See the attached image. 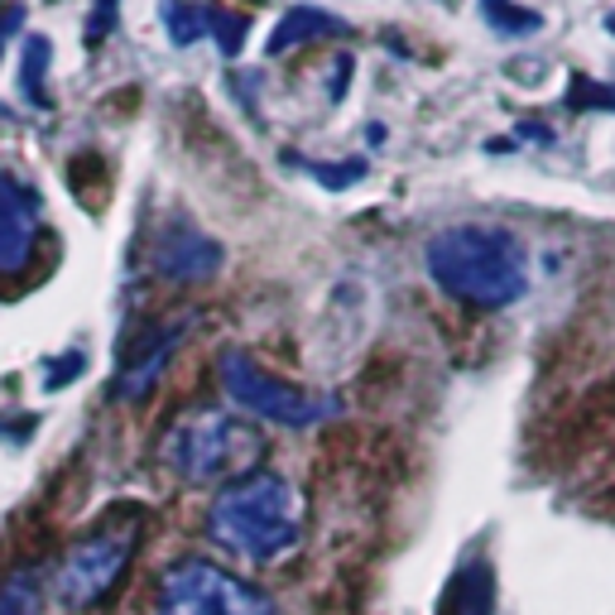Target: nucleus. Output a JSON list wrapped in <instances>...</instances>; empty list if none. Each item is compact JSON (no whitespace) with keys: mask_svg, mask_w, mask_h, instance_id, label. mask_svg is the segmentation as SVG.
<instances>
[{"mask_svg":"<svg viewBox=\"0 0 615 615\" xmlns=\"http://www.w3.org/2000/svg\"><path fill=\"white\" fill-rule=\"evenodd\" d=\"M115 14H121V0H97L92 14H87V43H101L115 29Z\"/></svg>","mask_w":615,"mask_h":615,"instance_id":"6ab92c4d","label":"nucleus"},{"mask_svg":"<svg viewBox=\"0 0 615 615\" xmlns=\"http://www.w3.org/2000/svg\"><path fill=\"white\" fill-rule=\"evenodd\" d=\"M82 371H87V356H82V351H68L63 361L49 365V380H43V390H63V385H72V380H78Z\"/></svg>","mask_w":615,"mask_h":615,"instance_id":"aec40b11","label":"nucleus"},{"mask_svg":"<svg viewBox=\"0 0 615 615\" xmlns=\"http://www.w3.org/2000/svg\"><path fill=\"white\" fill-rule=\"evenodd\" d=\"M486 150H491V154H510V150H515V140H491Z\"/></svg>","mask_w":615,"mask_h":615,"instance_id":"b1692460","label":"nucleus"},{"mask_svg":"<svg viewBox=\"0 0 615 615\" xmlns=\"http://www.w3.org/2000/svg\"><path fill=\"white\" fill-rule=\"evenodd\" d=\"M423 260L452 299L476 308H510L530 284L524 245L505 226H447L429 241Z\"/></svg>","mask_w":615,"mask_h":615,"instance_id":"f03ea898","label":"nucleus"},{"mask_svg":"<svg viewBox=\"0 0 615 615\" xmlns=\"http://www.w3.org/2000/svg\"><path fill=\"white\" fill-rule=\"evenodd\" d=\"M43 202L24 179L0 169V274H20L34 260Z\"/></svg>","mask_w":615,"mask_h":615,"instance_id":"0eeeda50","label":"nucleus"},{"mask_svg":"<svg viewBox=\"0 0 615 615\" xmlns=\"http://www.w3.org/2000/svg\"><path fill=\"white\" fill-rule=\"evenodd\" d=\"M336 34H351V29L336 20V14L327 10H317V6H294V10H284V20L274 24V34L265 43V53L270 58H280L289 49H299V43L308 39H336Z\"/></svg>","mask_w":615,"mask_h":615,"instance_id":"9d476101","label":"nucleus"},{"mask_svg":"<svg viewBox=\"0 0 615 615\" xmlns=\"http://www.w3.org/2000/svg\"><path fill=\"white\" fill-rule=\"evenodd\" d=\"M154 615H280L274 602L222 563L183 558L159 577Z\"/></svg>","mask_w":615,"mask_h":615,"instance_id":"39448f33","label":"nucleus"},{"mask_svg":"<svg viewBox=\"0 0 615 615\" xmlns=\"http://www.w3.org/2000/svg\"><path fill=\"white\" fill-rule=\"evenodd\" d=\"M299 164L313 173V179L327 188V193H342V188L365 179V159H342V164H322V159H299Z\"/></svg>","mask_w":615,"mask_h":615,"instance_id":"f3484780","label":"nucleus"},{"mask_svg":"<svg viewBox=\"0 0 615 615\" xmlns=\"http://www.w3.org/2000/svg\"><path fill=\"white\" fill-rule=\"evenodd\" d=\"M140 524H144L140 510H115L101 530H92L82 544H72L63 567H58V602L68 611H87L107 602L140 548Z\"/></svg>","mask_w":615,"mask_h":615,"instance_id":"20e7f679","label":"nucleus"},{"mask_svg":"<svg viewBox=\"0 0 615 615\" xmlns=\"http://www.w3.org/2000/svg\"><path fill=\"white\" fill-rule=\"evenodd\" d=\"M154 270L164 274V280L173 284H202V280H212L216 270H222V245H216L208 231H198V226H188V222H169L164 231L154 236Z\"/></svg>","mask_w":615,"mask_h":615,"instance_id":"6e6552de","label":"nucleus"},{"mask_svg":"<svg viewBox=\"0 0 615 615\" xmlns=\"http://www.w3.org/2000/svg\"><path fill=\"white\" fill-rule=\"evenodd\" d=\"M346 82H351V58H342V63H336V82H332V101H342V92H346Z\"/></svg>","mask_w":615,"mask_h":615,"instance_id":"4be33fe9","label":"nucleus"},{"mask_svg":"<svg viewBox=\"0 0 615 615\" xmlns=\"http://www.w3.org/2000/svg\"><path fill=\"white\" fill-rule=\"evenodd\" d=\"M216 371H222V390L231 394V404H241L245 414H255L265 423H280V429H308V423H317L322 414H327V404L313 400V394L299 390V385H289V380L270 375L251 351H236V346L222 351Z\"/></svg>","mask_w":615,"mask_h":615,"instance_id":"423d86ee","label":"nucleus"},{"mask_svg":"<svg viewBox=\"0 0 615 615\" xmlns=\"http://www.w3.org/2000/svg\"><path fill=\"white\" fill-rule=\"evenodd\" d=\"M24 29V0H0V43Z\"/></svg>","mask_w":615,"mask_h":615,"instance_id":"412c9836","label":"nucleus"},{"mask_svg":"<svg viewBox=\"0 0 615 615\" xmlns=\"http://www.w3.org/2000/svg\"><path fill=\"white\" fill-rule=\"evenodd\" d=\"M159 457H164L169 472L188 481V486H231V481L260 472L265 433L245 419L202 409V414H183L164 433Z\"/></svg>","mask_w":615,"mask_h":615,"instance_id":"7ed1b4c3","label":"nucleus"},{"mask_svg":"<svg viewBox=\"0 0 615 615\" xmlns=\"http://www.w3.org/2000/svg\"><path fill=\"white\" fill-rule=\"evenodd\" d=\"M208 534L245 563H280L303 544V495L280 472H251L216 491Z\"/></svg>","mask_w":615,"mask_h":615,"instance_id":"f257e3e1","label":"nucleus"},{"mask_svg":"<svg viewBox=\"0 0 615 615\" xmlns=\"http://www.w3.org/2000/svg\"><path fill=\"white\" fill-rule=\"evenodd\" d=\"M188 332V322H169V327H159L154 336H144V346H135V361L121 371V380H115V394L121 400H144V394L154 390V380L164 375L169 356L179 351V336Z\"/></svg>","mask_w":615,"mask_h":615,"instance_id":"1a4fd4ad","label":"nucleus"},{"mask_svg":"<svg viewBox=\"0 0 615 615\" xmlns=\"http://www.w3.org/2000/svg\"><path fill=\"white\" fill-rule=\"evenodd\" d=\"M245 14H231V10H208V34H216V49L226 58H236L245 49Z\"/></svg>","mask_w":615,"mask_h":615,"instance_id":"a211bd4d","label":"nucleus"},{"mask_svg":"<svg viewBox=\"0 0 615 615\" xmlns=\"http://www.w3.org/2000/svg\"><path fill=\"white\" fill-rule=\"evenodd\" d=\"M481 20L505 39H524V34H538V29H544V14L530 10V6H515V0H481Z\"/></svg>","mask_w":615,"mask_h":615,"instance_id":"ddd939ff","label":"nucleus"},{"mask_svg":"<svg viewBox=\"0 0 615 615\" xmlns=\"http://www.w3.org/2000/svg\"><path fill=\"white\" fill-rule=\"evenodd\" d=\"M0 615H43L39 573H14L6 587H0Z\"/></svg>","mask_w":615,"mask_h":615,"instance_id":"2eb2a0df","label":"nucleus"},{"mask_svg":"<svg viewBox=\"0 0 615 615\" xmlns=\"http://www.w3.org/2000/svg\"><path fill=\"white\" fill-rule=\"evenodd\" d=\"M495 606V582H491V567H462V577L452 582L447 592V606L443 615H491Z\"/></svg>","mask_w":615,"mask_h":615,"instance_id":"9b49d317","label":"nucleus"},{"mask_svg":"<svg viewBox=\"0 0 615 615\" xmlns=\"http://www.w3.org/2000/svg\"><path fill=\"white\" fill-rule=\"evenodd\" d=\"M49 58H53V43L43 39V34H29L24 39V53H20V97L34 101V107H49V92H43Z\"/></svg>","mask_w":615,"mask_h":615,"instance_id":"f8f14e48","label":"nucleus"},{"mask_svg":"<svg viewBox=\"0 0 615 615\" xmlns=\"http://www.w3.org/2000/svg\"><path fill=\"white\" fill-rule=\"evenodd\" d=\"M606 34H615V10L606 14Z\"/></svg>","mask_w":615,"mask_h":615,"instance_id":"393cba45","label":"nucleus"},{"mask_svg":"<svg viewBox=\"0 0 615 615\" xmlns=\"http://www.w3.org/2000/svg\"><path fill=\"white\" fill-rule=\"evenodd\" d=\"M159 14H164V29H169V39L179 43V49H188V43H198L202 34H208V6L164 0V6H159Z\"/></svg>","mask_w":615,"mask_h":615,"instance_id":"4468645a","label":"nucleus"},{"mask_svg":"<svg viewBox=\"0 0 615 615\" xmlns=\"http://www.w3.org/2000/svg\"><path fill=\"white\" fill-rule=\"evenodd\" d=\"M520 135H524V140H553V130L538 125V121H520Z\"/></svg>","mask_w":615,"mask_h":615,"instance_id":"5701e85b","label":"nucleus"},{"mask_svg":"<svg viewBox=\"0 0 615 615\" xmlns=\"http://www.w3.org/2000/svg\"><path fill=\"white\" fill-rule=\"evenodd\" d=\"M567 107L573 111H615V87L587 78V72H573V82H567Z\"/></svg>","mask_w":615,"mask_h":615,"instance_id":"dca6fc26","label":"nucleus"}]
</instances>
